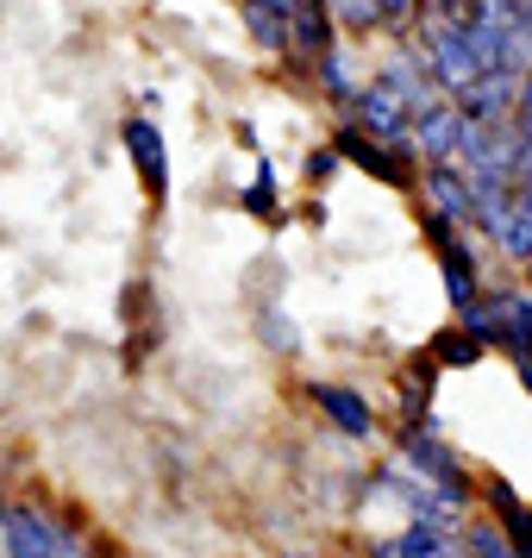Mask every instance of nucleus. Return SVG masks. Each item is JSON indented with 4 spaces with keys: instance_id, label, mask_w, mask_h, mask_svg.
<instances>
[{
    "instance_id": "nucleus-1",
    "label": "nucleus",
    "mask_w": 532,
    "mask_h": 558,
    "mask_svg": "<svg viewBox=\"0 0 532 558\" xmlns=\"http://www.w3.org/2000/svg\"><path fill=\"white\" fill-rule=\"evenodd\" d=\"M426 70L445 95H463L477 76H488V63H482V51L470 45L463 20H432L426 26Z\"/></svg>"
},
{
    "instance_id": "nucleus-2",
    "label": "nucleus",
    "mask_w": 532,
    "mask_h": 558,
    "mask_svg": "<svg viewBox=\"0 0 532 558\" xmlns=\"http://www.w3.org/2000/svg\"><path fill=\"white\" fill-rule=\"evenodd\" d=\"M0 546H7V558H76V539L57 527L51 514H38V508H13Z\"/></svg>"
},
{
    "instance_id": "nucleus-3",
    "label": "nucleus",
    "mask_w": 532,
    "mask_h": 558,
    "mask_svg": "<svg viewBox=\"0 0 532 558\" xmlns=\"http://www.w3.org/2000/svg\"><path fill=\"white\" fill-rule=\"evenodd\" d=\"M463 107V120H482V126H507L520 113V70H488L477 76L463 95H451Z\"/></svg>"
},
{
    "instance_id": "nucleus-4",
    "label": "nucleus",
    "mask_w": 532,
    "mask_h": 558,
    "mask_svg": "<svg viewBox=\"0 0 532 558\" xmlns=\"http://www.w3.org/2000/svg\"><path fill=\"white\" fill-rule=\"evenodd\" d=\"M463 107L457 101H426L420 113H413V151L432 157V163H457V151H463Z\"/></svg>"
},
{
    "instance_id": "nucleus-5",
    "label": "nucleus",
    "mask_w": 532,
    "mask_h": 558,
    "mask_svg": "<svg viewBox=\"0 0 532 558\" xmlns=\"http://www.w3.org/2000/svg\"><path fill=\"white\" fill-rule=\"evenodd\" d=\"M126 151L138 163L145 189H151V202H163L170 195V151H163V138H157L151 120H126Z\"/></svg>"
},
{
    "instance_id": "nucleus-6",
    "label": "nucleus",
    "mask_w": 532,
    "mask_h": 558,
    "mask_svg": "<svg viewBox=\"0 0 532 558\" xmlns=\"http://www.w3.org/2000/svg\"><path fill=\"white\" fill-rule=\"evenodd\" d=\"M438 264H445V295H451V307H477V264H470V252H463V239H457L451 220H438Z\"/></svg>"
},
{
    "instance_id": "nucleus-7",
    "label": "nucleus",
    "mask_w": 532,
    "mask_h": 558,
    "mask_svg": "<svg viewBox=\"0 0 532 558\" xmlns=\"http://www.w3.org/2000/svg\"><path fill=\"white\" fill-rule=\"evenodd\" d=\"M376 558H470V546H457V539L438 527V521H420V527H407V533H395V539H382Z\"/></svg>"
},
{
    "instance_id": "nucleus-8",
    "label": "nucleus",
    "mask_w": 532,
    "mask_h": 558,
    "mask_svg": "<svg viewBox=\"0 0 532 558\" xmlns=\"http://www.w3.org/2000/svg\"><path fill=\"white\" fill-rule=\"evenodd\" d=\"M426 195L432 207H438V220H477V189H470V177L457 170V163H432V177H426Z\"/></svg>"
},
{
    "instance_id": "nucleus-9",
    "label": "nucleus",
    "mask_w": 532,
    "mask_h": 558,
    "mask_svg": "<svg viewBox=\"0 0 532 558\" xmlns=\"http://www.w3.org/2000/svg\"><path fill=\"white\" fill-rule=\"evenodd\" d=\"M488 232H495V245H502L507 257L532 264V189H514V202L502 207V220Z\"/></svg>"
},
{
    "instance_id": "nucleus-10",
    "label": "nucleus",
    "mask_w": 532,
    "mask_h": 558,
    "mask_svg": "<svg viewBox=\"0 0 532 558\" xmlns=\"http://www.w3.org/2000/svg\"><path fill=\"white\" fill-rule=\"evenodd\" d=\"M407 458H413V464H420V471H426L432 483H445V496H451V502H463V489H470V483H463L457 458L445 452L438 439H426V433H420V439H407Z\"/></svg>"
},
{
    "instance_id": "nucleus-11",
    "label": "nucleus",
    "mask_w": 532,
    "mask_h": 558,
    "mask_svg": "<svg viewBox=\"0 0 532 558\" xmlns=\"http://www.w3.org/2000/svg\"><path fill=\"white\" fill-rule=\"evenodd\" d=\"M313 396H320V408H326V414H332V421H338L345 433H351V439H370V427H376V421H370V408H363V396H357V389L320 383Z\"/></svg>"
},
{
    "instance_id": "nucleus-12",
    "label": "nucleus",
    "mask_w": 532,
    "mask_h": 558,
    "mask_svg": "<svg viewBox=\"0 0 532 558\" xmlns=\"http://www.w3.org/2000/svg\"><path fill=\"white\" fill-rule=\"evenodd\" d=\"M495 508H502V521H507V533H514V546H520V553L532 558V514H527L520 502H514L507 489H495Z\"/></svg>"
},
{
    "instance_id": "nucleus-13",
    "label": "nucleus",
    "mask_w": 532,
    "mask_h": 558,
    "mask_svg": "<svg viewBox=\"0 0 532 558\" xmlns=\"http://www.w3.org/2000/svg\"><path fill=\"white\" fill-rule=\"evenodd\" d=\"M470 558H527L502 527H470Z\"/></svg>"
},
{
    "instance_id": "nucleus-14",
    "label": "nucleus",
    "mask_w": 532,
    "mask_h": 558,
    "mask_svg": "<svg viewBox=\"0 0 532 558\" xmlns=\"http://www.w3.org/2000/svg\"><path fill=\"white\" fill-rule=\"evenodd\" d=\"M320 76H326V88L338 95V101H357V82H351V70H345V57H320Z\"/></svg>"
},
{
    "instance_id": "nucleus-15",
    "label": "nucleus",
    "mask_w": 532,
    "mask_h": 558,
    "mask_svg": "<svg viewBox=\"0 0 532 558\" xmlns=\"http://www.w3.org/2000/svg\"><path fill=\"white\" fill-rule=\"evenodd\" d=\"M332 13L345 26H382V0H332Z\"/></svg>"
},
{
    "instance_id": "nucleus-16",
    "label": "nucleus",
    "mask_w": 532,
    "mask_h": 558,
    "mask_svg": "<svg viewBox=\"0 0 532 558\" xmlns=\"http://www.w3.org/2000/svg\"><path fill=\"white\" fill-rule=\"evenodd\" d=\"M514 132H520V145H532V70L520 76V113H514Z\"/></svg>"
},
{
    "instance_id": "nucleus-17",
    "label": "nucleus",
    "mask_w": 532,
    "mask_h": 558,
    "mask_svg": "<svg viewBox=\"0 0 532 558\" xmlns=\"http://www.w3.org/2000/svg\"><path fill=\"white\" fill-rule=\"evenodd\" d=\"M420 7H426V0H382V26H407Z\"/></svg>"
},
{
    "instance_id": "nucleus-18",
    "label": "nucleus",
    "mask_w": 532,
    "mask_h": 558,
    "mask_svg": "<svg viewBox=\"0 0 532 558\" xmlns=\"http://www.w3.org/2000/svg\"><path fill=\"white\" fill-rule=\"evenodd\" d=\"M426 13H432V20H463V13H470V0H426Z\"/></svg>"
},
{
    "instance_id": "nucleus-19",
    "label": "nucleus",
    "mask_w": 532,
    "mask_h": 558,
    "mask_svg": "<svg viewBox=\"0 0 532 558\" xmlns=\"http://www.w3.org/2000/svg\"><path fill=\"white\" fill-rule=\"evenodd\" d=\"M520 26H527V38H532V0H520Z\"/></svg>"
},
{
    "instance_id": "nucleus-20",
    "label": "nucleus",
    "mask_w": 532,
    "mask_h": 558,
    "mask_svg": "<svg viewBox=\"0 0 532 558\" xmlns=\"http://www.w3.org/2000/svg\"><path fill=\"white\" fill-rule=\"evenodd\" d=\"M7 514H13V508H7V496H0V533H7Z\"/></svg>"
},
{
    "instance_id": "nucleus-21",
    "label": "nucleus",
    "mask_w": 532,
    "mask_h": 558,
    "mask_svg": "<svg viewBox=\"0 0 532 558\" xmlns=\"http://www.w3.org/2000/svg\"><path fill=\"white\" fill-rule=\"evenodd\" d=\"M282 558H307V553H282Z\"/></svg>"
}]
</instances>
